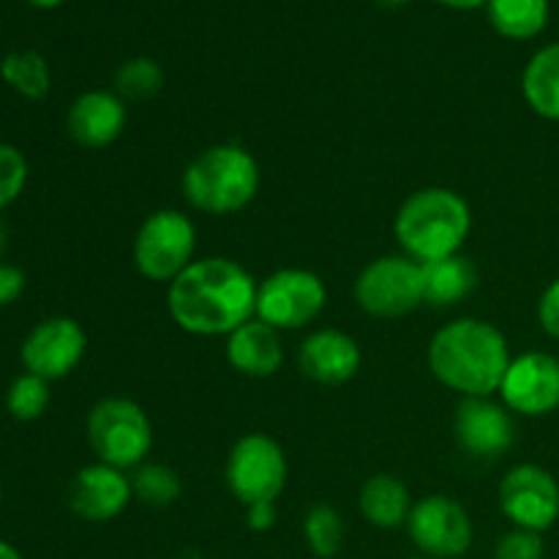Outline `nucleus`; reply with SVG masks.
<instances>
[{"label": "nucleus", "mask_w": 559, "mask_h": 559, "mask_svg": "<svg viewBox=\"0 0 559 559\" xmlns=\"http://www.w3.org/2000/svg\"><path fill=\"white\" fill-rule=\"evenodd\" d=\"M328 287L314 271L282 267L257 287V320L282 331H300L322 314Z\"/></svg>", "instance_id": "nucleus-7"}, {"label": "nucleus", "mask_w": 559, "mask_h": 559, "mask_svg": "<svg viewBox=\"0 0 559 559\" xmlns=\"http://www.w3.org/2000/svg\"><path fill=\"white\" fill-rule=\"evenodd\" d=\"M5 249H9V227H5V222L0 218V257L5 254Z\"/></svg>", "instance_id": "nucleus-35"}, {"label": "nucleus", "mask_w": 559, "mask_h": 559, "mask_svg": "<svg viewBox=\"0 0 559 559\" xmlns=\"http://www.w3.org/2000/svg\"><path fill=\"white\" fill-rule=\"evenodd\" d=\"M409 559H420V557H409Z\"/></svg>", "instance_id": "nucleus-39"}, {"label": "nucleus", "mask_w": 559, "mask_h": 559, "mask_svg": "<svg viewBox=\"0 0 559 559\" xmlns=\"http://www.w3.org/2000/svg\"><path fill=\"white\" fill-rule=\"evenodd\" d=\"M473 229V211L459 191L429 186L402 202L393 222L399 246L418 265L462 254Z\"/></svg>", "instance_id": "nucleus-3"}, {"label": "nucleus", "mask_w": 559, "mask_h": 559, "mask_svg": "<svg viewBox=\"0 0 559 559\" xmlns=\"http://www.w3.org/2000/svg\"><path fill=\"white\" fill-rule=\"evenodd\" d=\"M227 489L240 506L276 502L287 486L284 448L267 435H246L233 445L224 467Z\"/></svg>", "instance_id": "nucleus-8"}, {"label": "nucleus", "mask_w": 559, "mask_h": 559, "mask_svg": "<svg viewBox=\"0 0 559 559\" xmlns=\"http://www.w3.org/2000/svg\"><path fill=\"white\" fill-rule=\"evenodd\" d=\"M27 162L14 145L0 142V211L9 207L25 191Z\"/></svg>", "instance_id": "nucleus-28"}, {"label": "nucleus", "mask_w": 559, "mask_h": 559, "mask_svg": "<svg viewBox=\"0 0 559 559\" xmlns=\"http://www.w3.org/2000/svg\"><path fill=\"white\" fill-rule=\"evenodd\" d=\"M426 360L431 374L462 399H491L500 393L513 358L500 328L478 317H459L435 333Z\"/></svg>", "instance_id": "nucleus-2"}, {"label": "nucleus", "mask_w": 559, "mask_h": 559, "mask_svg": "<svg viewBox=\"0 0 559 559\" xmlns=\"http://www.w3.org/2000/svg\"><path fill=\"white\" fill-rule=\"evenodd\" d=\"M358 342L336 328H320L309 333L298 349V369L317 385L336 388L353 380L360 369Z\"/></svg>", "instance_id": "nucleus-16"}, {"label": "nucleus", "mask_w": 559, "mask_h": 559, "mask_svg": "<svg viewBox=\"0 0 559 559\" xmlns=\"http://www.w3.org/2000/svg\"><path fill=\"white\" fill-rule=\"evenodd\" d=\"M0 497H3V484H0Z\"/></svg>", "instance_id": "nucleus-38"}, {"label": "nucleus", "mask_w": 559, "mask_h": 559, "mask_svg": "<svg viewBox=\"0 0 559 559\" xmlns=\"http://www.w3.org/2000/svg\"><path fill=\"white\" fill-rule=\"evenodd\" d=\"M115 87L123 102H147L164 87V69L153 58H131L115 74Z\"/></svg>", "instance_id": "nucleus-26"}, {"label": "nucleus", "mask_w": 559, "mask_h": 559, "mask_svg": "<svg viewBox=\"0 0 559 559\" xmlns=\"http://www.w3.org/2000/svg\"><path fill=\"white\" fill-rule=\"evenodd\" d=\"M355 300L380 320H396L424 306V265L407 254H388L369 262L355 278Z\"/></svg>", "instance_id": "nucleus-9"}, {"label": "nucleus", "mask_w": 559, "mask_h": 559, "mask_svg": "<svg viewBox=\"0 0 559 559\" xmlns=\"http://www.w3.org/2000/svg\"><path fill=\"white\" fill-rule=\"evenodd\" d=\"M491 27L511 41H530L549 25V0H489Z\"/></svg>", "instance_id": "nucleus-22"}, {"label": "nucleus", "mask_w": 559, "mask_h": 559, "mask_svg": "<svg viewBox=\"0 0 559 559\" xmlns=\"http://www.w3.org/2000/svg\"><path fill=\"white\" fill-rule=\"evenodd\" d=\"M478 287V267L462 254L424 265V304L435 309H448L459 300L469 298Z\"/></svg>", "instance_id": "nucleus-20"}, {"label": "nucleus", "mask_w": 559, "mask_h": 559, "mask_svg": "<svg viewBox=\"0 0 559 559\" xmlns=\"http://www.w3.org/2000/svg\"><path fill=\"white\" fill-rule=\"evenodd\" d=\"M194 222L173 207L151 213L136 229L134 265L147 282L173 284L194 262Z\"/></svg>", "instance_id": "nucleus-6"}, {"label": "nucleus", "mask_w": 559, "mask_h": 559, "mask_svg": "<svg viewBox=\"0 0 559 559\" xmlns=\"http://www.w3.org/2000/svg\"><path fill=\"white\" fill-rule=\"evenodd\" d=\"M25 293V273L16 265L0 262V306H11Z\"/></svg>", "instance_id": "nucleus-31"}, {"label": "nucleus", "mask_w": 559, "mask_h": 559, "mask_svg": "<svg viewBox=\"0 0 559 559\" xmlns=\"http://www.w3.org/2000/svg\"><path fill=\"white\" fill-rule=\"evenodd\" d=\"M31 5H36V9H55V5H60L63 0H27Z\"/></svg>", "instance_id": "nucleus-36"}, {"label": "nucleus", "mask_w": 559, "mask_h": 559, "mask_svg": "<svg viewBox=\"0 0 559 559\" xmlns=\"http://www.w3.org/2000/svg\"><path fill=\"white\" fill-rule=\"evenodd\" d=\"M260 162L246 147L222 142L202 151L186 167L180 189L194 211L229 216L243 211L260 191Z\"/></svg>", "instance_id": "nucleus-4"}, {"label": "nucleus", "mask_w": 559, "mask_h": 559, "mask_svg": "<svg viewBox=\"0 0 559 559\" xmlns=\"http://www.w3.org/2000/svg\"><path fill=\"white\" fill-rule=\"evenodd\" d=\"M0 76L31 102H41L52 87L49 63L36 49H20V52L5 55L3 63H0Z\"/></svg>", "instance_id": "nucleus-23"}, {"label": "nucleus", "mask_w": 559, "mask_h": 559, "mask_svg": "<svg viewBox=\"0 0 559 559\" xmlns=\"http://www.w3.org/2000/svg\"><path fill=\"white\" fill-rule=\"evenodd\" d=\"M304 538L317 557L331 559L342 551L344 544V519L328 502L309 508L304 519Z\"/></svg>", "instance_id": "nucleus-25"}, {"label": "nucleus", "mask_w": 559, "mask_h": 559, "mask_svg": "<svg viewBox=\"0 0 559 559\" xmlns=\"http://www.w3.org/2000/svg\"><path fill=\"white\" fill-rule=\"evenodd\" d=\"M126 120H129V109L118 93L87 91L71 104L66 115V129L76 145L87 151H102L123 134Z\"/></svg>", "instance_id": "nucleus-17"}, {"label": "nucleus", "mask_w": 559, "mask_h": 559, "mask_svg": "<svg viewBox=\"0 0 559 559\" xmlns=\"http://www.w3.org/2000/svg\"><path fill=\"white\" fill-rule=\"evenodd\" d=\"M131 500L134 495L129 475L102 462L82 467L69 486L71 511L91 524L112 522L129 508Z\"/></svg>", "instance_id": "nucleus-15"}, {"label": "nucleus", "mask_w": 559, "mask_h": 559, "mask_svg": "<svg viewBox=\"0 0 559 559\" xmlns=\"http://www.w3.org/2000/svg\"><path fill=\"white\" fill-rule=\"evenodd\" d=\"M87 445L102 464L123 473L136 469L153 448L151 418L131 399H102L87 413Z\"/></svg>", "instance_id": "nucleus-5"}, {"label": "nucleus", "mask_w": 559, "mask_h": 559, "mask_svg": "<svg viewBox=\"0 0 559 559\" xmlns=\"http://www.w3.org/2000/svg\"><path fill=\"white\" fill-rule=\"evenodd\" d=\"M246 522L254 533H267L276 524V502H257L246 508Z\"/></svg>", "instance_id": "nucleus-32"}, {"label": "nucleus", "mask_w": 559, "mask_h": 559, "mask_svg": "<svg viewBox=\"0 0 559 559\" xmlns=\"http://www.w3.org/2000/svg\"><path fill=\"white\" fill-rule=\"evenodd\" d=\"M500 508L513 527L544 535L559 519L557 478L538 464H516L500 480Z\"/></svg>", "instance_id": "nucleus-11"}, {"label": "nucleus", "mask_w": 559, "mask_h": 559, "mask_svg": "<svg viewBox=\"0 0 559 559\" xmlns=\"http://www.w3.org/2000/svg\"><path fill=\"white\" fill-rule=\"evenodd\" d=\"M407 533L418 551L431 559H453L467 555L473 546L475 527L462 502L448 495H429L409 511Z\"/></svg>", "instance_id": "nucleus-10"}, {"label": "nucleus", "mask_w": 559, "mask_h": 559, "mask_svg": "<svg viewBox=\"0 0 559 559\" xmlns=\"http://www.w3.org/2000/svg\"><path fill=\"white\" fill-rule=\"evenodd\" d=\"M495 559H544V538L540 533L513 527L497 540Z\"/></svg>", "instance_id": "nucleus-29"}, {"label": "nucleus", "mask_w": 559, "mask_h": 559, "mask_svg": "<svg viewBox=\"0 0 559 559\" xmlns=\"http://www.w3.org/2000/svg\"><path fill=\"white\" fill-rule=\"evenodd\" d=\"M131 495L147 508H169L180 500V475L167 464L145 462L131 473Z\"/></svg>", "instance_id": "nucleus-24"}, {"label": "nucleus", "mask_w": 559, "mask_h": 559, "mask_svg": "<svg viewBox=\"0 0 559 559\" xmlns=\"http://www.w3.org/2000/svg\"><path fill=\"white\" fill-rule=\"evenodd\" d=\"M522 93L535 115L559 123V41L546 44L530 58L522 74Z\"/></svg>", "instance_id": "nucleus-21"}, {"label": "nucleus", "mask_w": 559, "mask_h": 559, "mask_svg": "<svg viewBox=\"0 0 559 559\" xmlns=\"http://www.w3.org/2000/svg\"><path fill=\"white\" fill-rule=\"evenodd\" d=\"M5 407L16 420H25V424L38 420L49 407V382L25 371L11 382L9 393H5Z\"/></svg>", "instance_id": "nucleus-27"}, {"label": "nucleus", "mask_w": 559, "mask_h": 559, "mask_svg": "<svg viewBox=\"0 0 559 559\" xmlns=\"http://www.w3.org/2000/svg\"><path fill=\"white\" fill-rule=\"evenodd\" d=\"M413 506V495H409L404 480H399L396 475H371L369 480H364L358 491L360 516L380 530H396L407 524Z\"/></svg>", "instance_id": "nucleus-19"}, {"label": "nucleus", "mask_w": 559, "mask_h": 559, "mask_svg": "<svg viewBox=\"0 0 559 559\" xmlns=\"http://www.w3.org/2000/svg\"><path fill=\"white\" fill-rule=\"evenodd\" d=\"M538 322L546 336L559 342V276L544 289L538 300Z\"/></svg>", "instance_id": "nucleus-30"}, {"label": "nucleus", "mask_w": 559, "mask_h": 559, "mask_svg": "<svg viewBox=\"0 0 559 559\" xmlns=\"http://www.w3.org/2000/svg\"><path fill=\"white\" fill-rule=\"evenodd\" d=\"M0 559H22V555L11 544L0 540Z\"/></svg>", "instance_id": "nucleus-34"}, {"label": "nucleus", "mask_w": 559, "mask_h": 559, "mask_svg": "<svg viewBox=\"0 0 559 559\" xmlns=\"http://www.w3.org/2000/svg\"><path fill=\"white\" fill-rule=\"evenodd\" d=\"M437 3L456 11H473V9H480V5H489V0H437Z\"/></svg>", "instance_id": "nucleus-33"}, {"label": "nucleus", "mask_w": 559, "mask_h": 559, "mask_svg": "<svg viewBox=\"0 0 559 559\" xmlns=\"http://www.w3.org/2000/svg\"><path fill=\"white\" fill-rule=\"evenodd\" d=\"M500 399L511 413L544 418L559 409V358L549 353H524L511 360Z\"/></svg>", "instance_id": "nucleus-13"}, {"label": "nucleus", "mask_w": 559, "mask_h": 559, "mask_svg": "<svg viewBox=\"0 0 559 559\" xmlns=\"http://www.w3.org/2000/svg\"><path fill=\"white\" fill-rule=\"evenodd\" d=\"M87 336L82 325L71 317H49L38 322L22 342L20 358L27 374L41 380H63L85 358Z\"/></svg>", "instance_id": "nucleus-12"}, {"label": "nucleus", "mask_w": 559, "mask_h": 559, "mask_svg": "<svg viewBox=\"0 0 559 559\" xmlns=\"http://www.w3.org/2000/svg\"><path fill=\"white\" fill-rule=\"evenodd\" d=\"M227 360L238 374L251 380L273 377L284 364L282 333L254 317L227 336Z\"/></svg>", "instance_id": "nucleus-18"}, {"label": "nucleus", "mask_w": 559, "mask_h": 559, "mask_svg": "<svg viewBox=\"0 0 559 559\" xmlns=\"http://www.w3.org/2000/svg\"><path fill=\"white\" fill-rule=\"evenodd\" d=\"M257 287L229 257L194 260L167 289L169 317L191 336H229L257 317Z\"/></svg>", "instance_id": "nucleus-1"}, {"label": "nucleus", "mask_w": 559, "mask_h": 559, "mask_svg": "<svg viewBox=\"0 0 559 559\" xmlns=\"http://www.w3.org/2000/svg\"><path fill=\"white\" fill-rule=\"evenodd\" d=\"M374 3H380V5H385V9H399V5H404V3H409V0H374Z\"/></svg>", "instance_id": "nucleus-37"}, {"label": "nucleus", "mask_w": 559, "mask_h": 559, "mask_svg": "<svg viewBox=\"0 0 559 559\" xmlns=\"http://www.w3.org/2000/svg\"><path fill=\"white\" fill-rule=\"evenodd\" d=\"M453 437L475 459H500L516 440L511 409L495 399H462L453 413Z\"/></svg>", "instance_id": "nucleus-14"}]
</instances>
